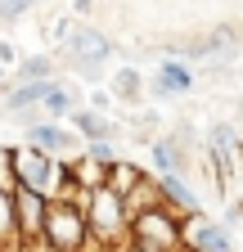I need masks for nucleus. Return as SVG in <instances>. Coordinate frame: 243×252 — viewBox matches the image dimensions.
<instances>
[{"label":"nucleus","instance_id":"1","mask_svg":"<svg viewBox=\"0 0 243 252\" xmlns=\"http://www.w3.org/2000/svg\"><path fill=\"white\" fill-rule=\"evenodd\" d=\"M86 225H90V243L95 248H126L131 212H126V198L108 180L86 194Z\"/></svg>","mask_w":243,"mask_h":252},{"label":"nucleus","instance_id":"2","mask_svg":"<svg viewBox=\"0 0 243 252\" xmlns=\"http://www.w3.org/2000/svg\"><path fill=\"white\" fill-rule=\"evenodd\" d=\"M126 243L149 248V252H176L180 243H185V216L171 212L167 203H153V207H144V212H131Z\"/></svg>","mask_w":243,"mask_h":252},{"label":"nucleus","instance_id":"3","mask_svg":"<svg viewBox=\"0 0 243 252\" xmlns=\"http://www.w3.org/2000/svg\"><path fill=\"white\" fill-rule=\"evenodd\" d=\"M45 248L50 252H90V225L86 207L77 198H50L45 207Z\"/></svg>","mask_w":243,"mask_h":252},{"label":"nucleus","instance_id":"4","mask_svg":"<svg viewBox=\"0 0 243 252\" xmlns=\"http://www.w3.org/2000/svg\"><path fill=\"white\" fill-rule=\"evenodd\" d=\"M63 63H68L81 81H99L108 72V63H113V41L104 36L99 27L77 23L68 32V41H63Z\"/></svg>","mask_w":243,"mask_h":252},{"label":"nucleus","instance_id":"5","mask_svg":"<svg viewBox=\"0 0 243 252\" xmlns=\"http://www.w3.org/2000/svg\"><path fill=\"white\" fill-rule=\"evenodd\" d=\"M45 207H50V198L41 194V189L14 185V212H18L23 252H41V248H45Z\"/></svg>","mask_w":243,"mask_h":252},{"label":"nucleus","instance_id":"6","mask_svg":"<svg viewBox=\"0 0 243 252\" xmlns=\"http://www.w3.org/2000/svg\"><path fill=\"white\" fill-rule=\"evenodd\" d=\"M27 144H36L54 158H68V153H81V135H77V126H59V117H36V122H27V131H23Z\"/></svg>","mask_w":243,"mask_h":252},{"label":"nucleus","instance_id":"7","mask_svg":"<svg viewBox=\"0 0 243 252\" xmlns=\"http://www.w3.org/2000/svg\"><path fill=\"white\" fill-rule=\"evenodd\" d=\"M144 86H149V94H153V99H176V94H189V90H194V63L180 59V54H171V59L158 63V72L149 77Z\"/></svg>","mask_w":243,"mask_h":252},{"label":"nucleus","instance_id":"8","mask_svg":"<svg viewBox=\"0 0 243 252\" xmlns=\"http://www.w3.org/2000/svg\"><path fill=\"white\" fill-rule=\"evenodd\" d=\"M207 162H212V176H216V185L225 180V171H234L243 162V144L239 135L230 131V122H212V131H207Z\"/></svg>","mask_w":243,"mask_h":252},{"label":"nucleus","instance_id":"9","mask_svg":"<svg viewBox=\"0 0 243 252\" xmlns=\"http://www.w3.org/2000/svg\"><path fill=\"white\" fill-rule=\"evenodd\" d=\"M185 243L194 252H234V234L225 220L207 216V212H194L189 216V230H185Z\"/></svg>","mask_w":243,"mask_h":252},{"label":"nucleus","instance_id":"10","mask_svg":"<svg viewBox=\"0 0 243 252\" xmlns=\"http://www.w3.org/2000/svg\"><path fill=\"white\" fill-rule=\"evenodd\" d=\"M59 77H41V81H18L9 94H5V113L9 117H23V126L27 122H36V117H45L41 113V104H45V94H50V86H54Z\"/></svg>","mask_w":243,"mask_h":252},{"label":"nucleus","instance_id":"11","mask_svg":"<svg viewBox=\"0 0 243 252\" xmlns=\"http://www.w3.org/2000/svg\"><path fill=\"white\" fill-rule=\"evenodd\" d=\"M180 140H185V131L149 140V167H153V176H171V171H185V167H189L185 144H180Z\"/></svg>","mask_w":243,"mask_h":252},{"label":"nucleus","instance_id":"12","mask_svg":"<svg viewBox=\"0 0 243 252\" xmlns=\"http://www.w3.org/2000/svg\"><path fill=\"white\" fill-rule=\"evenodd\" d=\"M68 122L77 126V135H81V140H113V135H117L113 117H108L104 108H95V104H77V108L68 113Z\"/></svg>","mask_w":243,"mask_h":252},{"label":"nucleus","instance_id":"13","mask_svg":"<svg viewBox=\"0 0 243 252\" xmlns=\"http://www.w3.org/2000/svg\"><path fill=\"white\" fill-rule=\"evenodd\" d=\"M158 185H162V203H167L171 212H180V216H194V212H203V203H198V194H194V185L185 180V171L158 176Z\"/></svg>","mask_w":243,"mask_h":252},{"label":"nucleus","instance_id":"14","mask_svg":"<svg viewBox=\"0 0 243 252\" xmlns=\"http://www.w3.org/2000/svg\"><path fill=\"white\" fill-rule=\"evenodd\" d=\"M0 252H23L18 212H14V189H5V185H0Z\"/></svg>","mask_w":243,"mask_h":252},{"label":"nucleus","instance_id":"15","mask_svg":"<svg viewBox=\"0 0 243 252\" xmlns=\"http://www.w3.org/2000/svg\"><path fill=\"white\" fill-rule=\"evenodd\" d=\"M108 90H113V99H122V104H140V94H144V77H140V68H135V63L117 68V72L108 77Z\"/></svg>","mask_w":243,"mask_h":252},{"label":"nucleus","instance_id":"16","mask_svg":"<svg viewBox=\"0 0 243 252\" xmlns=\"http://www.w3.org/2000/svg\"><path fill=\"white\" fill-rule=\"evenodd\" d=\"M68 171H72V180H77L81 189H99V185L108 180V167H104V162H95L90 153H81V158H68Z\"/></svg>","mask_w":243,"mask_h":252},{"label":"nucleus","instance_id":"17","mask_svg":"<svg viewBox=\"0 0 243 252\" xmlns=\"http://www.w3.org/2000/svg\"><path fill=\"white\" fill-rule=\"evenodd\" d=\"M72 108H77L72 86L54 81V86H50V94H45V104H41V113H45V117H59V122H68V113H72Z\"/></svg>","mask_w":243,"mask_h":252},{"label":"nucleus","instance_id":"18","mask_svg":"<svg viewBox=\"0 0 243 252\" xmlns=\"http://www.w3.org/2000/svg\"><path fill=\"white\" fill-rule=\"evenodd\" d=\"M140 180H144V167H135V162H131V158H117V162L108 167V185L117 189V194H122V198H126V194H131V189H135Z\"/></svg>","mask_w":243,"mask_h":252},{"label":"nucleus","instance_id":"19","mask_svg":"<svg viewBox=\"0 0 243 252\" xmlns=\"http://www.w3.org/2000/svg\"><path fill=\"white\" fill-rule=\"evenodd\" d=\"M41 77H59V59H50V54H27L18 63V81H41Z\"/></svg>","mask_w":243,"mask_h":252},{"label":"nucleus","instance_id":"20","mask_svg":"<svg viewBox=\"0 0 243 252\" xmlns=\"http://www.w3.org/2000/svg\"><path fill=\"white\" fill-rule=\"evenodd\" d=\"M81 153H90V158H95V162H104V167H113L117 158H122L113 140H86V144H81Z\"/></svg>","mask_w":243,"mask_h":252},{"label":"nucleus","instance_id":"21","mask_svg":"<svg viewBox=\"0 0 243 252\" xmlns=\"http://www.w3.org/2000/svg\"><path fill=\"white\" fill-rule=\"evenodd\" d=\"M36 0H0V18H23Z\"/></svg>","mask_w":243,"mask_h":252},{"label":"nucleus","instance_id":"22","mask_svg":"<svg viewBox=\"0 0 243 252\" xmlns=\"http://www.w3.org/2000/svg\"><path fill=\"white\" fill-rule=\"evenodd\" d=\"M90 5L95 0H72V14H90Z\"/></svg>","mask_w":243,"mask_h":252},{"label":"nucleus","instance_id":"23","mask_svg":"<svg viewBox=\"0 0 243 252\" xmlns=\"http://www.w3.org/2000/svg\"><path fill=\"white\" fill-rule=\"evenodd\" d=\"M0 63H14V45H9V41L0 45Z\"/></svg>","mask_w":243,"mask_h":252},{"label":"nucleus","instance_id":"24","mask_svg":"<svg viewBox=\"0 0 243 252\" xmlns=\"http://www.w3.org/2000/svg\"><path fill=\"white\" fill-rule=\"evenodd\" d=\"M176 252H194V248H189V243H180V248H176Z\"/></svg>","mask_w":243,"mask_h":252}]
</instances>
